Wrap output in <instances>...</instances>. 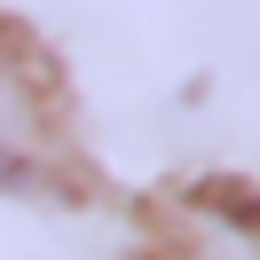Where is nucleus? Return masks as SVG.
Here are the masks:
<instances>
[{
	"label": "nucleus",
	"instance_id": "f257e3e1",
	"mask_svg": "<svg viewBox=\"0 0 260 260\" xmlns=\"http://www.w3.org/2000/svg\"><path fill=\"white\" fill-rule=\"evenodd\" d=\"M63 174V126H55V95L24 40L0 32V189H48Z\"/></svg>",
	"mask_w": 260,
	"mask_h": 260
},
{
	"label": "nucleus",
	"instance_id": "f03ea898",
	"mask_svg": "<svg viewBox=\"0 0 260 260\" xmlns=\"http://www.w3.org/2000/svg\"><path fill=\"white\" fill-rule=\"evenodd\" d=\"M150 260H260L244 197H181L158 221V252Z\"/></svg>",
	"mask_w": 260,
	"mask_h": 260
}]
</instances>
